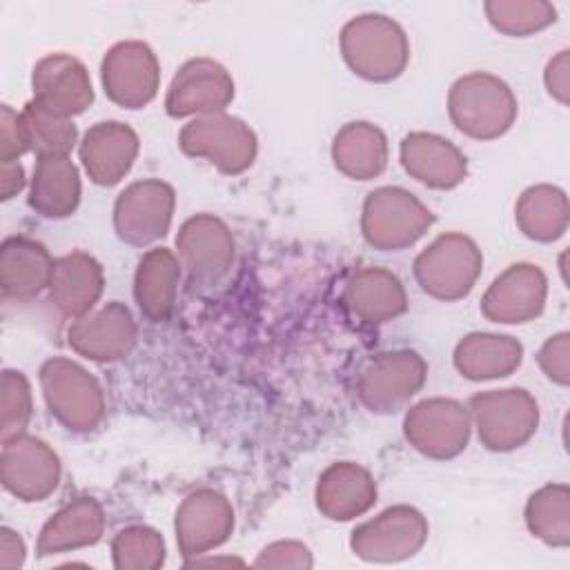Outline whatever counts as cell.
Here are the masks:
<instances>
[{
    "label": "cell",
    "instance_id": "36",
    "mask_svg": "<svg viewBox=\"0 0 570 570\" xmlns=\"http://www.w3.org/2000/svg\"><path fill=\"white\" fill-rule=\"evenodd\" d=\"M2 419H0V439L7 441L24 432L33 414V396L29 379L20 370L2 372Z\"/></svg>",
    "mask_w": 570,
    "mask_h": 570
},
{
    "label": "cell",
    "instance_id": "34",
    "mask_svg": "<svg viewBox=\"0 0 570 570\" xmlns=\"http://www.w3.org/2000/svg\"><path fill=\"white\" fill-rule=\"evenodd\" d=\"M483 9L488 22L512 38H525L557 20V9L541 0H490Z\"/></svg>",
    "mask_w": 570,
    "mask_h": 570
},
{
    "label": "cell",
    "instance_id": "38",
    "mask_svg": "<svg viewBox=\"0 0 570 570\" xmlns=\"http://www.w3.org/2000/svg\"><path fill=\"white\" fill-rule=\"evenodd\" d=\"M537 361L550 381L559 385H568L570 383V334L559 332L550 336L541 345Z\"/></svg>",
    "mask_w": 570,
    "mask_h": 570
},
{
    "label": "cell",
    "instance_id": "18",
    "mask_svg": "<svg viewBox=\"0 0 570 570\" xmlns=\"http://www.w3.org/2000/svg\"><path fill=\"white\" fill-rule=\"evenodd\" d=\"M176 543L185 559L207 554L234 530V508L216 490L203 488L183 499L176 510Z\"/></svg>",
    "mask_w": 570,
    "mask_h": 570
},
{
    "label": "cell",
    "instance_id": "2",
    "mask_svg": "<svg viewBox=\"0 0 570 570\" xmlns=\"http://www.w3.org/2000/svg\"><path fill=\"white\" fill-rule=\"evenodd\" d=\"M517 96L510 85L494 73L472 71L456 78L448 91V114L452 125L476 140L503 136L517 120Z\"/></svg>",
    "mask_w": 570,
    "mask_h": 570
},
{
    "label": "cell",
    "instance_id": "25",
    "mask_svg": "<svg viewBox=\"0 0 570 570\" xmlns=\"http://www.w3.org/2000/svg\"><path fill=\"white\" fill-rule=\"evenodd\" d=\"M53 263L49 249L29 236H7L0 247V287L4 298L29 301L49 289Z\"/></svg>",
    "mask_w": 570,
    "mask_h": 570
},
{
    "label": "cell",
    "instance_id": "21",
    "mask_svg": "<svg viewBox=\"0 0 570 570\" xmlns=\"http://www.w3.org/2000/svg\"><path fill=\"white\" fill-rule=\"evenodd\" d=\"M399 156L403 169L432 189H454L468 176L463 151L439 134H407L399 145Z\"/></svg>",
    "mask_w": 570,
    "mask_h": 570
},
{
    "label": "cell",
    "instance_id": "24",
    "mask_svg": "<svg viewBox=\"0 0 570 570\" xmlns=\"http://www.w3.org/2000/svg\"><path fill=\"white\" fill-rule=\"evenodd\" d=\"M105 272L102 265L87 252H69L58 256L49 283V298L53 307L67 316L78 318L91 312L102 294Z\"/></svg>",
    "mask_w": 570,
    "mask_h": 570
},
{
    "label": "cell",
    "instance_id": "22",
    "mask_svg": "<svg viewBox=\"0 0 570 570\" xmlns=\"http://www.w3.org/2000/svg\"><path fill=\"white\" fill-rule=\"evenodd\" d=\"M347 314L363 325H381L407 309V294L396 274L383 267L356 269L343 287Z\"/></svg>",
    "mask_w": 570,
    "mask_h": 570
},
{
    "label": "cell",
    "instance_id": "27",
    "mask_svg": "<svg viewBox=\"0 0 570 570\" xmlns=\"http://www.w3.org/2000/svg\"><path fill=\"white\" fill-rule=\"evenodd\" d=\"M80 174L69 156H40L29 183V207L45 218H67L80 205Z\"/></svg>",
    "mask_w": 570,
    "mask_h": 570
},
{
    "label": "cell",
    "instance_id": "16",
    "mask_svg": "<svg viewBox=\"0 0 570 570\" xmlns=\"http://www.w3.org/2000/svg\"><path fill=\"white\" fill-rule=\"evenodd\" d=\"M136 321L127 305L111 301L71 321L67 330L69 347L96 363L125 358L136 345Z\"/></svg>",
    "mask_w": 570,
    "mask_h": 570
},
{
    "label": "cell",
    "instance_id": "10",
    "mask_svg": "<svg viewBox=\"0 0 570 570\" xmlns=\"http://www.w3.org/2000/svg\"><path fill=\"white\" fill-rule=\"evenodd\" d=\"M470 412L454 399H423L412 405L403 419L407 443L423 456L436 461L461 454L470 441Z\"/></svg>",
    "mask_w": 570,
    "mask_h": 570
},
{
    "label": "cell",
    "instance_id": "30",
    "mask_svg": "<svg viewBox=\"0 0 570 570\" xmlns=\"http://www.w3.org/2000/svg\"><path fill=\"white\" fill-rule=\"evenodd\" d=\"M387 154L385 134L367 120H352L343 125L332 140L334 167L354 180H370L383 174L387 167Z\"/></svg>",
    "mask_w": 570,
    "mask_h": 570
},
{
    "label": "cell",
    "instance_id": "32",
    "mask_svg": "<svg viewBox=\"0 0 570 570\" xmlns=\"http://www.w3.org/2000/svg\"><path fill=\"white\" fill-rule=\"evenodd\" d=\"M523 517L532 537L546 546H570V490L566 483H548L532 492Z\"/></svg>",
    "mask_w": 570,
    "mask_h": 570
},
{
    "label": "cell",
    "instance_id": "23",
    "mask_svg": "<svg viewBox=\"0 0 570 570\" xmlns=\"http://www.w3.org/2000/svg\"><path fill=\"white\" fill-rule=\"evenodd\" d=\"M314 499L323 517L332 521H352L376 503V481L363 465L354 461H336L321 472Z\"/></svg>",
    "mask_w": 570,
    "mask_h": 570
},
{
    "label": "cell",
    "instance_id": "33",
    "mask_svg": "<svg viewBox=\"0 0 570 570\" xmlns=\"http://www.w3.org/2000/svg\"><path fill=\"white\" fill-rule=\"evenodd\" d=\"M22 122L29 140V151L40 156H69L78 142L73 118H65L29 100L22 111Z\"/></svg>",
    "mask_w": 570,
    "mask_h": 570
},
{
    "label": "cell",
    "instance_id": "28",
    "mask_svg": "<svg viewBox=\"0 0 570 570\" xmlns=\"http://www.w3.org/2000/svg\"><path fill=\"white\" fill-rule=\"evenodd\" d=\"M454 367L470 381L510 376L523 361V345L508 334L472 332L463 336L452 354Z\"/></svg>",
    "mask_w": 570,
    "mask_h": 570
},
{
    "label": "cell",
    "instance_id": "19",
    "mask_svg": "<svg viewBox=\"0 0 570 570\" xmlns=\"http://www.w3.org/2000/svg\"><path fill=\"white\" fill-rule=\"evenodd\" d=\"M33 102L45 109L73 118L94 102V87L87 67L71 53H49L31 71Z\"/></svg>",
    "mask_w": 570,
    "mask_h": 570
},
{
    "label": "cell",
    "instance_id": "11",
    "mask_svg": "<svg viewBox=\"0 0 570 570\" xmlns=\"http://www.w3.org/2000/svg\"><path fill=\"white\" fill-rule=\"evenodd\" d=\"M176 207L174 187L158 178L127 185L114 203V229L127 245H151L169 232Z\"/></svg>",
    "mask_w": 570,
    "mask_h": 570
},
{
    "label": "cell",
    "instance_id": "29",
    "mask_svg": "<svg viewBox=\"0 0 570 570\" xmlns=\"http://www.w3.org/2000/svg\"><path fill=\"white\" fill-rule=\"evenodd\" d=\"M183 267L167 247H151L140 258L134 274V298L149 321H165L178 296Z\"/></svg>",
    "mask_w": 570,
    "mask_h": 570
},
{
    "label": "cell",
    "instance_id": "42",
    "mask_svg": "<svg viewBox=\"0 0 570 570\" xmlns=\"http://www.w3.org/2000/svg\"><path fill=\"white\" fill-rule=\"evenodd\" d=\"M27 185L24 167L20 160H4L0 163V198L11 200L18 191H22Z\"/></svg>",
    "mask_w": 570,
    "mask_h": 570
},
{
    "label": "cell",
    "instance_id": "37",
    "mask_svg": "<svg viewBox=\"0 0 570 570\" xmlns=\"http://www.w3.org/2000/svg\"><path fill=\"white\" fill-rule=\"evenodd\" d=\"M256 568H312L314 559L312 552L305 543L301 541H292V539H283V541H274L269 546H265L256 561Z\"/></svg>",
    "mask_w": 570,
    "mask_h": 570
},
{
    "label": "cell",
    "instance_id": "9",
    "mask_svg": "<svg viewBox=\"0 0 570 570\" xmlns=\"http://www.w3.org/2000/svg\"><path fill=\"white\" fill-rule=\"evenodd\" d=\"M428 519L412 505H392L350 534L352 552L367 563H396L414 557L428 541Z\"/></svg>",
    "mask_w": 570,
    "mask_h": 570
},
{
    "label": "cell",
    "instance_id": "13",
    "mask_svg": "<svg viewBox=\"0 0 570 570\" xmlns=\"http://www.w3.org/2000/svg\"><path fill=\"white\" fill-rule=\"evenodd\" d=\"M60 459L56 450L27 432L2 441L0 481L20 501H42L60 483Z\"/></svg>",
    "mask_w": 570,
    "mask_h": 570
},
{
    "label": "cell",
    "instance_id": "5",
    "mask_svg": "<svg viewBox=\"0 0 570 570\" xmlns=\"http://www.w3.org/2000/svg\"><path fill=\"white\" fill-rule=\"evenodd\" d=\"M468 412L479 441L492 452L521 448L539 425V403L523 387L479 392L470 396Z\"/></svg>",
    "mask_w": 570,
    "mask_h": 570
},
{
    "label": "cell",
    "instance_id": "17",
    "mask_svg": "<svg viewBox=\"0 0 570 570\" xmlns=\"http://www.w3.org/2000/svg\"><path fill=\"white\" fill-rule=\"evenodd\" d=\"M548 298V278L532 263H514L503 269L481 298V314L492 323L519 325L537 318Z\"/></svg>",
    "mask_w": 570,
    "mask_h": 570
},
{
    "label": "cell",
    "instance_id": "4",
    "mask_svg": "<svg viewBox=\"0 0 570 570\" xmlns=\"http://www.w3.org/2000/svg\"><path fill=\"white\" fill-rule=\"evenodd\" d=\"M483 269L479 245L461 234L436 236L416 258L414 278L425 294L439 301H459L472 292Z\"/></svg>",
    "mask_w": 570,
    "mask_h": 570
},
{
    "label": "cell",
    "instance_id": "6",
    "mask_svg": "<svg viewBox=\"0 0 570 570\" xmlns=\"http://www.w3.org/2000/svg\"><path fill=\"white\" fill-rule=\"evenodd\" d=\"M178 147L191 156L212 163L223 174L236 176L249 169L258 154L254 129L225 111L191 118L178 134Z\"/></svg>",
    "mask_w": 570,
    "mask_h": 570
},
{
    "label": "cell",
    "instance_id": "15",
    "mask_svg": "<svg viewBox=\"0 0 570 570\" xmlns=\"http://www.w3.org/2000/svg\"><path fill=\"white\" fill-rule=\"evenodd\" d=\"M176 256L191 283H216L234 261V236L214 214L187 218L176 234Z\"/></svg>",
    "mask_w": 570,
    "mask_h": 570
},
{
    "label": "cell",
    "instance_id": "40",
    "mask_svg": "<svg viewBox=\"0 0 570 570\" xmlns=\"http://www.w3.org/2000/svg\"><path fill=\"white\" fill-rule=\"evenodd\" d=\"M543 82L548 94L561 102L568 105L570 100V51L561 49L546 67L543 71Z\"/></svg>",
    "mask_w": 570,
    "mask_h": 570
},
{
    "label": "cell",
    "instance_id": "39",
    "mask_svg": "<svg viewBox=\"0 0 570 570\" xmlns=\"http://www.w3.org/2000/svg\"><path fill=\"white\" fill-rule=\"evenodd\" d=\"M29 151V140L24 131V122L20 111L11 105H2L0 109V163L20 160L22 154Z\"/></svg>",
    "mask_w": 570,
    "mask_h": 570
},
{
    "label": "cell",
    "instance_id": "8",
    "mask_svg": "<svg viewBox=\"0 0 570 570\" xmlns=\"http://www.w3.org/2000/svg\"><path fill=\"white\" fill-rule=\"evenodd\" d=\"M428 365L412 350H390L372 356L356 376V399L374 414L401 410L425 383Z\"/></svg>",
    "mask_w": 570,
    "mask_h": 570
},
{
    "label": "cell",
    "instance_id": "35",
    "mask_svg": "<svg viewBox=\"0 0 570 570\" xmlns=\"http://www.w3.org/2000/svg\"><path fill=\"white\" fill-rule=\"evenodd\" d=\"M165 541L149 525H127L111 541V559L118 570H156L165 563Z\"/></svg>",
    "mask_w": 570,
    "mask_h": 570
},
{
    "label": "cell",
    "instance_id": "31",
    "mask_svg": "<svg viewBox=\"0 0 570 570\" xmlns=\"http://www.w3.org/2000/svg\"><path fill=\"white\" fill-rule=\"evenodd\" d=\"M514 220L521 234L532 240L552 243L561 238L570 220L566 191L548 183L528 187L514 205Z\"/></svg>",
    "mask_w": 570,
    "mask_h": 570
},
{
    "label": "cell",
    "instance_id": "26",
    "mask_svg": "<svg viewBox=\"0 0 570 570\" xmlns=\"http://www.w3.org/2000/svg\"><path fill=\"white\" fill-rule=\"evenodd\" d=\"M105 532V510L91 497H78L62 505L38 534V557L62 554L94 546Z\"/></svg>",
    "mask_w": 570,
    "mask_h": 570
},
{
    "label": "cell",
    "instance_id": "1",
    "mask_svg": "<svg viewBox=\"0 0 570 570\" xmlns=\"http://www.w3.org/2000/svg\"><path fill=\"white\" fill-rule=\"evenodd\" d=\"M338 45L352 73L372 82L399 78L410 60V42L403 27L383 13H361L347 20Z\"/></svg>",
    "mask_w": 570,
    "mask_h": 570
},
{
    "label": "cell",
    "instance_id": "41",
    "mask_svg": "<svg viewBox=\"0 0 570 570\" xmlns=\"http://www.w3.org/2000/svg\"><path fill=\"white\" fill-rule=\"evenodd\" d=\"M27 548L20 537V532L11 530L9 525L0 528V568L2 570H13L24 563Z\"/></svg>",
    "mask_w": 570,
    "mask_h": 570
},
{
    "label": "cell",
    "instance_id": "20",
    "mask_svg": "<svg viewBox=\"0 0 570 570\" xmlns=\"http://www.w3.org/2000/svg\"><path fill=\"white\" fill-rule=\"evenodd\" d=\"M138 134L120 120H102L85 131L78 156L87 176L102 187L120 183L138 156Z\"/></svg>",
    "mask_w": 570,
    "mask_h": 570
},
{
    "label": "cell",
    "instance_id": "12",
    "mask_svg": "<svg viewBox=\"0 0 570 570\" xmlns=\"http://www.w3.org/2000/svg\"><path fill=\"white\" fill-rule=\"evenodd\" d=\"M100 80L111 102L125 109H140L158 94L160 65L147 42L122 40L105 53Z\"/></svg>",
    "mask_w": 570,
    "mask_h": 570
},
{
    "label": "cell",
    "instance_id": "14",
    "mask_svg": "<svg viewBox=\"0 0 570 570\" xmlns=\"http://www.w3.org/2000/svg\"><path fill=\"white\" fill-rule=\"evenodd\" d=\"M234 100V80L229 71L212 58H191L174 73L165 111L171 118H198L207 114L225 111Z\"/></svg>",
    "mask_w": 570,
    "mask_h": 570
},
{
    "label": "cell",
    "instance_id": "3",
    "mask_svg": "<svg viewBox=\"0 0 570 570\" xmlns=\"http://www.w3.org/2000/svg\"><path fill=\"white\" fill-rule=\"evenodd\" d=\"M40 387L51 416L69 432H91L105 419L107 403L98 379L67 356L42 363Z\"/></svg>",
    "mask_w": 570,
    "mask_h": 570
},
{
    "label": "cell",
    "instance_id": "7",
    "mask_svg": "<svg viewBox=\"0 0 570 570\" xmlns=\"http://www.w3.org/2000/svg\"><path fill=\"white\" fill-rule=\"evenodd\" d=\"M432 223V212L403 187L370 191L361 212L363 238L381 252H399L414 245Z\"/></svg>",
    "mask_w": 570,
    "mask_h": 570
}]
</instances>
